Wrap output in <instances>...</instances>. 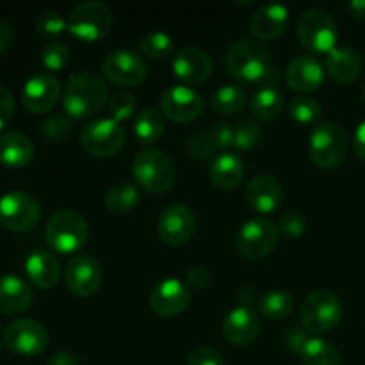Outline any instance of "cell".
I'll use <instances>...</instances> for the list:
<instances>
[{
    "label": "cell",
    "instance_id": "1",
    "mask_svg": "<svg viewBox=\"0 0 365 365\" xmlns=\"http://www.w3.org/2000/svg\"><path fill=\"white\" fill-rule=\"evenodd\" d=\"M225 66L232 77L248 84L277 86L280 71L271 63V53L260 43L252 39H237L225 53Z\"/></svg>",
    "mask_w": 365,
    "mask_h": 365
},
{
    "label": "cell",
    "instance_id": "2",
    "mask_svg": "<svg viewBox=\"0 0 365 365\" xmlns=\"http://www.w3.org/2000/svg\"><path fill=\"white\" fill-rule=\"evenodd\" d=\"M109 102V88L95 71L71 75L63 93L64 113L73 120L91 118Z\"/></svg>",
    "mask_w": 365,
    "mask_h": 365
},
{
    "label": "cell",
    "instance_id": "3",
    "mask_svg": "<svg viewBox=\"0 0 365 365\" xmlns=\"http://www.w3.org/2000/svg\"><path fill=\"white\" fill-rule=\"evenodd\" d=\"M132 175L141 189L155 195L170 191L177 180L173 160L155 148H146L135 155L132 163Z\"/></svg>",
    "mask_w": 365,
    "mask_h": 365
},
{
    "label": "cell",
    "instance_id": "4",
    "mask_svg": "<svg viewBox=\"0 0 365 365\" xmlns=\"http://www.w3.org/2000/svg\"><path fill=\"white\" fill-rule=\"evenodd\" d=\"M296 34L299 43L314 52L330 53L331 50L337 48V24L328 11L319 7H312L299 14Z\"/></svg>",
    "mask_w": 365,
    "mask_h": 365
},
{
    "label": "cell",
    "instance_id": "5",
    "mask_svg": "<svg viewBox=\"0 0 365 365\" xmlns=\"http://www.w3.org/2000/svg\"><path fill=\"white\" fill-rule=\"evenodd\" d=\"M45 237L57 253H73L88 241V221L77 210H57L46 223Z\"/></svg>",
    "mask_w": 365,
    "mask_h": 365
},
{
    "label": "cell",
    "instance_id": "6",
    "mask_svg": "<svg viewBox=\"0 0 365 365\" xmlns=\"http://www.w3.org/2000/svg\"><path fill=\"white\" fill-rule=\"evenodd\" d=\"M310 159L323 170H334L344 160L348 152V134L335 121L317 125L310 134Z\"/></svg>",
    "mask_w": 365,
    "mask_h": 365
},
{
    "label": "cell",
    "instance_id": "7",
    "mask_svg": "<svg viewBox=\"0 0 365 365\" xmlns=\"http://www.w3.org/2000/svg\"><path fill=\"white\" fill-rule=\"evenodd\" d=\"M113 29V13L98 0H86L75 6L68 16V31L82 41H98Z\"/></svg>",
    "mask_w": 365,
    "mask_h": 365
},
{
    "label": "cell",
    "instance_id": "8",
    "mask_svg": "<svg viewBox=\"0 0 365 365\" xmlns=\"http://www.w3.org/2000/svg\"><path fill=\"white\" fill-rule=\"evenodd\" d=\"M342 319V303L334 292L314 291L305 298L302 305V323L307 331L312 334H328Z\"/></svg>",
    "mask_w": 365,
    "mask_h": 365
},
{
    "label": "cell",
    "instance_id": "9",
    "mask_svg": "<svg viewBox=\"0 0 365 365\" xmlns=\"http://www.w3.org/2000/svg\"><path fill=\"white\" fill-rule=\"evenodd\" d=\"M125 132L123 125L113 118H102L95 120L84 127L81 134V145L89 155L93 157H113L123 148Z\"/></svg>",
    "mask_w": 365,
    "mask_h": 365
},
{
    "label": "cell",
    "instance_id": "10",
    "mask_svg": "<svg viewBox=\"0 0 365 365\" xmlns=\"http://www.w3.org/2000/svg\"><path fill=\"white\" fill-rule=\"evenodd\" d=\"M41 217V207L32 195L25 191H11L0 198V225L11 232L32 230Z\"/></svg>",
    "mask_w": 365,
    "mask_h": 365
},
{
    "label": "cell",
    "instance_id": "11",
    "mask_svg": "<svg viewBox=\"0 0 365 365\" xmlns=\"http://www.w3.org/2000/svg\"><path fill=\"white\" fill-rule=\"evenodd\" d=\"M278 234V225L269 217H252L239 228L237 250L246 259H264L277 246Z\"/></svg>",
    "mask_w": 365,
    "mask_h": 365
},
{
    "label": "cell",
    "instance_id": "12",
    "mask_svg": "<svg viewBox=\"0 0 365 365\" xmlns=\"http://www.w3.org/2000/svg\"><path fill=\"white\" fill-rule=\"evenodd\" d=\"M4 344L20 356L41 355L48 346L45 327L34 319H16L4 331Z\"/></svg>",
    "mask_w": 365,
    "mask_h": 365
},
{
    "label": "cell",
    "instance_id": "13",
    "mask_svg": "<svg viewBox=\"0 0 365 365\" xmlns=\"http://www.w3.org/2000/svg\"><path fill=\"white\" fill-rule=\"evenodd\" d=\"M103 75L121 88H138L148 75L145 59L132 50H114L103 61Z\"/></svg>",
    "mask_w": 365,
    "mask_h": 365
},
{
    "label": "cell",
    "instance_id": "14",
    "mask_svg": "<svg viewBox=\"0 0 365 365\" xmlns=\"http://www.w3.org/2000/svg\"><path fill=\"white\" fill-rule=\"evenodd\" d=\"M205 109V100L189 86H171L160 96V110L166 118L177 123H189L200 118Z\"/></svg>",
    "mask_w": 365,
    "mask_h": 365
},
{
    "label": "cell",
    "instance_id": "15",
    "mask_svg": "<svg viewBox=\"0 0 365 365\" xmlns=\"http://www.w3.org/2000/svg\"><path fill=\"white\" fill-rule=\"evenodd\" d=\"M103 271L96 259L89 255H78L68 262L64 269V282L70 292L81 298H89L102 285Z\"/></svg>",
    "mask_w": 365,
    "mask_h": 365
},
{
    "label": "cell",
    "instance_id": "16",
    "mask_svg": "<svg viewBox=\"0 0 365 365\" xmlns=\"http://www.w3.org/2000/svg\"><path fill=\"white\" fill-rule=\"evenodd\" d=\"M160 239L170 246H184L196 232V216L189 207L170 205L157 221Z\"/></svg>",
    "mask_w": 365,
    "mask_h": 365
},
{
    "label": "cell",
    "instance_id": "17",
    "mask_svg": "<svg viewBox=\"0 0 365 365\" xmlns=\"http://www.w3.org/2000/svg\"><path fill=\"white\" fill-rule=\"evenodd\" d=\"M61 96V84L52 73H36L25 82L21 103L32 114H45L56 107Z\"/></svg>",
    "mask_w": 365,
    "mask_h": 365
},
{
    "label": "cell",
    "instance_id": "18",
    "mask_svg": "<svg viewBox=\"0 0 365 365\" xmlns=\"http://www.w3.org/2000/svg\"><path fill=\"white\" fill-rule=\"evenodd\" d=\"M191 303V289L177 278L160 282L150 294V309L160 317H175Z\"/></svg>",
    "mask_w": 365,
    "mask_h": 365
},
{
    "label": "cell",
    "instance_id": "19",
    "mask_svg": "<svg viewBox=\"0 0 365 365\" xmlns=\"http://www.w3.org/2000/svg\"><path fill=\"white\" fill-rule=\"evenodd\" d=\"M173 71L189 88L203 84L212 73V59L198 46H185L175 56Z\"/></svg>",
    "mask_w": 365,
    "mask_h": 365
},
{
    "label": "cell",
    "instance_id": "20",
    "mask_svg": "<svg viewBox=\"0 0 365 365\" xmlns=\"http://www.w3.org/2000/svg\"><path fill=\"white\" fill-rule=\"evenodd\" d=\"M245 198L253 210L260 214H271L280 207L284 200V189L277 178L269 175H257L246 185Z\"/></svg>",
    "mask_w": 365,
    "mask_h": 365
},
{
    "label": "cell",
    "instance_id": "21",
    "mask_svg": "<svg viewBox=\"0 0 365 365\" xmlns=\"http://www.w3.org/2000/svg\"><path fill=\"white\" fill-rule=\"evenodd\" d=\"M285 81L294 91L309 93L319 88L324 81V66L317 57L298 56L289 63Z\"/></svg>",
    "mask_w": 365,
    "mask_h": 365
},
{
    "label": "cell",
    "instance_id": "22",
    "mask_svg": "<svg viewBox=\"0 0 365 365\" xmlns=\"http://www.w3.org/2000/svg\"><path fill=\"white\" fill-rule=\"evenodd\" d=\"M289 24V9L284 4H264L255 11L250 21L253 36L262 41L277 39Z\"/></svg>",
    "mask_w": 365,
    "mask_h": 365
},
{
    "label": "cell",
    "instance_id": "23",
    "mask_svg": "<svg viewBox=\"0 0 365 365\" xmlns=\"http://www.w3.org/2000/svg\"><path fill=\"white\" fill-rule=\"evenodd\" d=\"M260 331V321L246 307L232 310L223 321V335L232 346H248Z\"/></svg>",
    "mask_w": 365,
    "mask_h": 365
},
{
    "label": "cell",
    "instance_id": "24",
    "mask_svg": "<svg viewBox=\"0 0 365 365\" xmlns=\"http://www.w3.org/2000/svg\"><path fill=\"white\" fill-rule=\"evenodd\" d=\"M32 303V289L14 274L0 277V312L6 316L24 314Z\"/></svg>",
    "mask_w": 365,
    "mask_h": 365
},
{
    "label": "cell",
    "instance_id": "25",
    "mask_svg": "<svg viewBox=\"0 0 365 365\" xmlns=\"http://www.w3.org/2000/svg\"><path fill=\"white\" fill-rule=\"evenodd\" d=\"M242 177H245V163L235 153L223 152L214 157L210 163L209 178L217 189L232 191L241 184Z\"/></svg>",
    "mask_w": 365,
    "mask_h": 365
},
{
    "label": "cell",
    "instance_id": "26",
    "mask_svg": "<svg viewBox=\"0 0 365 365\" xmlns=\"http://www.w3.org/2000/svg\"><path fill=\"white\" fill-rule=\"evenodd\" d=\"M34 157V145L21 132L0 134V164L6 168H24Z\"/></svg>",
    "mask_w": 365,
    "mask_h": 365
},
{
    "label": "cell",
    "instance_id": "27",
    "mask_svg": "<svg viewBox=\"0 0 365 365\" xmlns=\"http://www.w3.org/2000/svg\"><path fill=\"white\" fill-rule=\"evenodd\" d=\"M25 271L32 285L38 289H52L59 282V260L46 252H34L25 260Z\"/></svg>",
    "mask_w": 365,
    "mask_h": 365
},
{
    "label": "cell",
    "instance_id": "28",
    "mask_svg": "<svg viewBox=\"0 0 365 365\" xmlns=\"http://www.w3.org/2000/svg\"><path fill=\"white\" fill-rule=\"evenodd\" d=\"M362 59L353 48L337 46L327 57V71L334 81L349 84L362 73Z\"/></svg>",
    "mask_w": 365,
    "mask_h": 365
},
{
    "label": "cell",
    "instance_id": "29",
    "mask_svg": "<svg viewBox=\"0 0 365 365\" xmlns=\"http://www.w3.org/2000/svg\"><path fill=\"white\" fill-rule=\"evenodd\" d=\"M284 91L278 86H260L250 100L252 114L260 121H271L282 113Z\"/></svg>",
    "mask_w": 365,
    "mask_h": 365
},
{
    "label": "cell",
    "instance_id": "30",
    "mask_svg": "<svg viewBox=\"0 0 365 365\" xmlns=\"http://www.w3.org/2000/svg\"><path fill=\"white\" fill-rule=\"evenodd\" d=\"M164 114L153 107H146L138 113L134 121V134L141 145H152L164 132Z\"/></svg>",
    "mask_w": 365,
    "mask_h": 365
},
{
    "label": "cell",
    "instance_id": "31",
    "mask_svg": "<svg viewBox=\"0 0 365 365\" xmlns=\"http://www.w3.org/2000/svg\"><path fill=\"white\" fill-rule=\"evenodd\" d=\"M248 96L246 91L237 84H225L212 93L210 107L220 114H235L245 109Z\"/></svg>",
    "mask_w": 365,
    "mask_h": 365
},
{
    "label": "cell",
    "instance_id": "32",
    "mask_svg": "<svg viewBox=\"0 0 365 365\" xmlns=\"http://www.w3.org/2000/svg\"><path fill=\"white\" fill-rule=\"evenodd\" d=\"M299 359L305 365H339L341 364V355L337 348L323 339L310 337L298 353Z\"/></svg>",
    "mask_w": 365,
    "mask_h": 365
},
{
    "label": "cell",
    "instance_id": "33",
    "mask_svg": "<svg viewBox=\"0 0 365 365\" xmlns=\"http://www.w3.org/2000/svg\"><path fill=\"white\" fill-rule=\"evenodd\" d=\"M294 309V299L287 291L282 289H273L267 291L262 298L259 299V310L267 319L280 321L285 319Z\"/></svg>",
    "mask_w": 365,
    "mask_h": 365
},
{
    "label": "cell",
    "instance_id": "34",
    "mask_svg": "<svg viewBox=\"0 0 365 365\" xmlns=\"http://www.w3.org/2000/svg\"><path fill=\"white\" fill-rule=\"evenodd\" d=\"M139 203V191L128 182L113 185L106 195V205L113 214H127Z\"/></svg>",
    "mask_w": 365,
    "mask_h": 365
},
{
    "label": "cell",
    "instance_id": "35",
    "mask_svg": "<svg viewBox=\"0 0 365 365\" xmlns=\"http://www.w3.org/2000/svg\"><path fill=\"white\" fill-rule=\"evenodd\" d=\"M143 56L153 61H164L173 53V39L170 34L163 31H152L141 38Z\"/></svg>",
    "mask_w": 365,
    "mask_h": 365
},
{
    "label": "cell",
    "instance_id": "36",
    "mask_svg": "<svg viewBox=\"0 0 365 365\" xmlns=\"http://www.w3.org/2000/svg\"><path fill=\"white\" fill-rule=\"evenodd\" d=\"M289 114L299 123H316L323 116V107L309 96H298L289 103Z\"/></svg>",
    "mask_w": 365,
    "mask_h": 365
},
{
    "label": "cell",
    "instance_id": "37",
    "mask_svg": "<svg viewBox=\"0 0 365 365\" xmlns=\"http://www.w3.org/2000/svg\"><path fill=\"white\" fill-rule=\"evenodd\" d=\"M70 48H68V45H64L61 41L46 43L41 48V63L50 71H59L63 68H66L68 63H70Z\"/></svg>",
    "mask_w": 365,
    "mask_h": 365
},
{
    "label": "cell",
    "instance_id": "38",
    "mask_svg": "<svg viewBox=\"0 0 365 365\" xmlns=\"http://www.w3.org/2000/svg\"><path fill=\"white\" fill-rule=\"evenodd\" d=\"M262 141V128L255 121L245 120L234 127V148L252 150Z\"/></svg>",
    "mask_w": 365,
    "mask_h": 365
},
{
    "label": "cell",
    "instance_id": "39",
    "mask_svg": "<svg viewBox=\"0 0 365 365\" xmlns=\"http://www.w3.org/2000/svg\"><path fill=\"white\" fill-rule=\"evenodd\" d=\"M43 134L53 143H61L71 134V118L66 113L53 114L43 121Z\"/></svg>",
    "mask_w": 365,
    "mask_h": 365
},
{
    "label": "cell",
    "instance_id": "40",
    "mask_svg": "<svg viewBox=\"0 0 365 365\" xmlns=\"http://www.w3.org/2000/svg\"><path fill=\"white\" fill-rule=\"evenodd\" d=\"M36 29L45 38H53V36L63 34L64 29H68V20H64L63 14L57 11H45L36 20Z\"/></svg>",
    "mask_w": 365,
    "mask_h": 365
},
{
    "label": "cell",
    "instance_id": "41",
    "mask_svg": "<svg viewBox=\"0 0 365 365\" xmlns=\"http://www.w3.org/2000/svg\"><path fill=\"white\" fill-rule=\"evenodd\" d=\"M138 109V100L134 95L127 91L116 93L109 98V110L113 114V120L123 121L127 118H130L132 114Z\"/></svg>",
    "mask_w": 365,
    "mask_h": 365
},
{
    "label": "cell",
    "instance_id": "42",
    "mask_svg": "<svg viewBox=\"0 0 365 365\" xmlns=\"http://www.w3.org/2000/svg\"><path fill=\"white\" fill-rule=\"evenodd\" d=\"M207 134H209L216 152H225V150H228L230 146H234V127L225 123V121L214 123L212 127L207 130Z\"/></svg>",
    "mask_w": 365,
    "mask_h": 365
},
{
    "label": "cell",
    "instance_id": "43",
    "mask_svg": "<svg viewBox=\"0 0 365 365\" xmlns=\"http://www.w3.org/2000/svg\"><path fill=\"white\" fill-rule=\"evenodd\" d=\"M278 230L287 237H299L307 230V220L299 212H287L278 221Z\"/></svg>",
    "mask_w": 365,
    "mask_h": 365
},
{
    "label": "cell",
    "instance_id": "44",
    "mask_svg": "<svg viewBox=\"0 0 365 365\" xmlns=\"http://www.w3.org/2000/svg\"><path fill=\"white\" fill-rule=\"evenodd\" d=\"M187 150L195 159H200V160L209 159V157H212L214 153H216V148H214L212 141H210L207 132H203V134H196L195 138L189 141Z\"/></svg>",
    "mask_w": 365,
    "mask_h": 365
},
{
    "label": "cell",
    "instance_id": "45",
    "mask_svg": "<svg viewBox=\"0 0 365 365\" xmlns=\"http://www.w3.org/2000/svg\"><path fill=\"white\" fill-rule=\"evenodd\" d=\"M187 365H225V359L212 348H196L189 355Z\"/></svg>",
    "mask_w": 365,
    "mask_h": 365
},
{
    "label": "cell",
    "instance_id": "46",
    "mask_svg": "<svg viewBox=\"0 0 365 365\" xmlns=\"http://www.w3.org/2000/svg\"><path fill=\"white\" fill-rule=\"evenodd\" d=\"M14 116V96L6 86H0V132L11 123Z\"/></svg>",
    "mask_w": 365,
    "mask_h": 365
},
{
    "label": "cell",
    "instance_id": "47",
    "mask_svg": "<svg viewBox=\"0 0 365 365\" xmlns=\"http://www.w3.org/2000/svg\"><path fill=\"white\" fill-rule=\"evenodd\" d=\"M210 284V273L207 267L196 266L191 267L185 274V285L189 289H195V291H203L207 289V285Z\"/></svg>",
    "mask_w": 365,
    "mask_h": 365
},
{
    "label": "cell",
    "instance_id": "48",
    "mask_svg": "<svg viewBox=\"0 0 365 365\" xmlns=\"http://www.w3.org/2000/svg\"><path fill=\"white\" fill-rule=\"evenodd\" d=\"M309 339L310 337L307 335V331L302 330L299 327H291L284 335L285 346H287V348L294 353L302 351V348L305 346V342L309 341Z\"/></svg>",
    "mask_w": 365,
    "mask_h": 365
},
{
    "label": "cell",
    "instance_id": "49",
    "mask_svg": "<svg viewBox=\"0 0 365 365\" xmlns=\"http://www.w3.org/2000/svg\"><path fill=\"white\" fill-rule=\"evenodd\" d=\"M13 38H14L13 27H11L7 21L0 20V53L6 52V50L9 48L11 43H13Z\"/></svg>",
    "mask_w": 365,
    "mask_h": 365
},
{
    "label": "cell",
    "instance_id": "50",
    "mask_svg": "<svg viewBox=\"0 0 365 365\" xmlns=\"http://www.w3.org/2000/svg\"><path fill=\"white\" fill-rule=\"evenodd\" d=\"M353 145H355L356 155L365 163V121H362V123L359 125V128H356L355 143H353Z\"/></svg>",
    "mask_w": 365,
    "mask_h": 365
},
{
    "label": "cell",
    "instance_id": "51",
    "mask_svg": "<svg viewBox=\"0 0 365 365\" xmlns=\"http://www.w3.org/2000/svg\"><path fill=\"white\" fill-rule=\"evenodd\" d=\"M48 365H78V362L70 351H59L48 360Z\"/></svg>",
    "mask_w": 365,
    "mask_h": 365
},
{
    "label": "cell",
    "instance_id": "52",
    "mask_svg": "<svg viewBox=\"0 0 365 365\" xmlns=\"http://www.w3.org/2000/svg\"><path fill=\"white\" fill-rule=\"evenodd\" d=\"M348 11L355 20H365V0H351L348 4Z\"/></svg>",
    "mask_w": 365,
    "mask_h": 365
},
{
    "label": "cell",
    "instance_id": "53",
    "mask_svg": "<svg viewBox=\"0 0 365 365\" xmlns=\"http://www.w3.org/2000/svg\"><path fill=\"white\" fill-rule=\"evenodd\" d=\"M362 95H364V100H365V82H364V89H362Z\"/></svg>",
    "mask_w": 365,
    "mask_h": 365
},
{
    "label": "cell",
    "instance_id": "54",
    "mask_svg": "<svg viewBox=\"0 0 365 365\" xmlns=\"http://www.w3.org/2000/svg\"><path fill=\"white\" fill-rule=\"evenodd\" d=\"M0 328H2V324H0Z\"/></svg>",
    "mask_w": 365,
    "mask_h": 365
}]
</instances>
